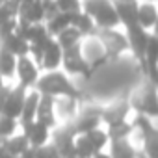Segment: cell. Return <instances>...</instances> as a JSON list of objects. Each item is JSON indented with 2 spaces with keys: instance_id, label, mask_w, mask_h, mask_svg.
<instances>
[{
  "instance_id": "cell-1",
  "label": "cell",
  "mask_w": 158,
  "mask_h": 158,
  "mask_svg": "<svg viewBox=\"0 0 158 158\" xmlns=\"http://www.w3.org/2000/svg\"><path fill=\"white\" fill-rule=\"evenodd\" d=\"M34 88L39 95H48L54 99H58V97H65V99H73V101L82 99L80 89L60 71H48L47 74L39 76Z\"/></svg>"
},
{
  "instance_id": "cell-2",
  "label": "cell",
  "mask_w": 158,
  "mask_h": 158,
  "mask_svg": "<svg viewBox=\"0 0 158 158\" xmlns=\"http://www.w3.org/2000/svg\"><path fill=\"white\" fill-rule=\"evenodd\" d=\"M82 11L88 13L93 19L95 26H99L101 30H114L115 26H119V17L112 0H84Z\"/></svg>"
},
{
  "instance_id": "cell-3",
  "label": "cell",
  "mask_w": 158,
  "mask_h": 158,
  "mask_svg": "<svg viewBox=\"0 0 158 158\" xmlns=\"http://www.w3.org/2000/svg\"><path fill=\"white\" fill-rule=\"evenodd\" d=\"M61 65H63V69L69 74H80V76H86V78L91 76V67H89L88 58L82 52V43L73 45V47H69V48L63 50V54H61Z\"/></svg>"
},
{
  "instance_id": "cell-4",
  "label": "cell",
  "mask_w": 158,
  "mask_h": 158,
  "mask_svg": "<svg viewBox=\"0 0 158 158\" xmlns=\"http://www.w3.org/2000/svg\"><path fill=\"white\" fill-rule=\"evenodd\" d=\"M74 138H76V132L71 127V123H67V125L54 130L52 145H54L60 158H76L74 156Z\"/></svg>"
},
{
  "instance_id": "cell-5",
  "label": "cell",
  "mask_w": 158,
  "mask_h": 158,
  "mask_svg": "<svg viewBox=\"0 0 158 158\" xmlns=\"http://www.w3.org/2000/svg\"><path fill=\"white\" fill-rule=\"evenodd\" d=\"M101 112H102L101 106H88V108H84L80 114H78V115L71 121V127L74 128L76 134H80V136H82V134H88L89 130L99 128Z\"/></svg>"
},
{
  "instance_id": "cell-6",
  "label": "cell",
  "mask_w": 158,
  "mask_h": 158,
  "mask_svg": "<svg viewBox=\"0 0 158 158\" xmlns=\"http://www.w3.org/2000/svg\"><path fill=\"white\" fill-rule=\"evenodd\" d=\"M128 102H130V108H134L141 115H147L151 119H154L158 115V101H156L154 84H151V88L141 91L139 95L132 97V101H128Z\"/></svg>"
},
{
  "instance_id": "cell-7",
  "label": "cell",
  "mask_w": 158,
  "mask_h": 158,
  "mask_svg": "<svg viewBox=\"0 0 158 158\" xmlns=\"http://www.w3.org/2000/svg\"><path fill=\"white\" fill-rule=\"evenodd\" d=\"M24 97H26V88H23L21 84L8 89V95L2 102V110L0 115H6L10 119H19L21 112H23V104H24Z\"/></svg>"
},
{
  "instance_id": "cell-8",
  "label": "cell",
  "mask_w": 158,
  "mask_h": 158,
  "mask_svg": "<svg viewBox=\"0 0 158 158\" xmlns=\"http://www.w3.org/2000/svg\"><path fill=\"white\" fill-rule=\"evenodd\" d=\"M15 74L19 76V84L23 88H34L37 78H39V69L35 65V61L28 56H19L17 58V67H15Z\"/></svg>"
},
{
  "instance_id": "cell-9",
  "label": "cell",
  "mask_w": 158,
  "mask_h": 158,
  "mask_svg": "<svg viewBox=\"0 0 158 158\" xmlns=\"http://www.w3.org/2000/svg\"><path fill=\"white\" fill-rule=\"evenodd\" d=\"M45 11L41 0H30V2H19L17 6V24H39L43 23Z\"/></svg>"
},
{
  "instance_id": "cell-10",
  "label": "cell",
  "mask_w": 158,
  "mask_h": 158,
  "mask_svg": "<svg viewBox=\"0 0 158 158\" xmlns=\"http://www.w3.org/2000/svg\"><path fill=\"white\" fill-rule=\"evenodd\" d=\"M19 127L23 128V134L28 138L30 147H43L47 145L50 138V128L39 121H19Z\"/></svg>"
},
{
  "instance_id": "cell-11",
  "label": "cell",
  "mask_w": 158,
  "mask_h": 158,
  "mask_svg": "<svg viewBox=\"0 0 158 158\" xmlns=\"http://www.w3.org/2000/svg\"><path fill=\"white\" fill-rule=\"evenodd\" d=\"M151 32L143 30L141 26H134V28H127V47H130V50L134 52L136 60L143 61V54H145V47L149 41Z\"/></svg>"
},
{
  "instance_id": "cell-12",
  "label": "cell",
  "mask_w": 158,
  "mask_h": 158,
  "mask_svg": "<svg viewBox=\"0 0 158 158\" xmlns=\"http://www.w3.org/2000/svg\"><path fill=\"white\" fill-rule=\"evenodd\" d=\"M61 47L56 43L54 37H50V41L43 47V52H41V60H39V69H45V71H58V67L61 65Z\"/></svg>"
},
{
  "instance_id": "cell-13",
  "label": "cell",
  "mask_w": 158,
  "mask_h": 158,
  "mask_svg": "<svg viewBox=\"0 0 158 158\" xmlns=\"http://www.w3.org/2000/svg\"><path fill=\"white\" fill-rule=\"evenodd\" d=\"M54 106H56V99L54 97L39 95V102H37V110H35V121L47 125L48 128H54L56 127Z\"/></svg>"
},
{
  "instance_id": "cell-14",
  "label": "cell",
  "mask_w": 158,
  "mask_h": 158,
  "mask_svg": "<svg viewBox=\"0 0 158 158\" xmlns=\"http://www.w3.org/2000/svg\"><path fill=\"white\" fill-rule=\"evenodd\" d=\"M115 13L119 17V24L125 28H134L138 26V2L130 0V2H115L114 4Z\"/></svg>"
},
{
  "instance_id": "cell-15",
  "label": "cell",
  "mask_w": 158,
  "mask_h": 158,
  "mask_svg": "<svg viewBox=\"0 0 158 158\" xmlns=\"http://www.w3.org/2000/svg\"><path fill=\"white\" fill-rule=\"evenodd\" d=\"M128 112H130V102L128 101H121V102H115V104H110V106L102 108L101 121H104L108 125L121 123V121H127Z\"/></svg>"
},
{
  "instance_id": "cell-16",
  "label": "cell",
  "mask_w": 158,
  "mask_h": 158,
  "mask_svg": "<svg viewBox=\"0 0 158 158\" xmlns=\"http://www.w3.org/2000/svg\"><path fill=\"white\" fill-rule=\"evenodd\" d=\"M0 47L6 48V50H8L10 54H13L15 58H19V56H28V52H30L28 41H26L24 37H21L17 32H13V34H10L8 37H4L2 41H0Z\"/></svg>"
},
{
  "instance_id": "cell-17",
  "label": "cell",
  "mask_w": 158,
  "mask_h": 158,
  "mask_svg": "<svg viewBox=\"0 0 158 158\" xmlns=\"http://www.w3.org/2000/svg\"><path fill=\"white\" fill-rule=\"evenodd\" d=\"M156 19H158V11L152 2L138 4V26H141L143 30H152L156 26Z\"/></svg>"
},
{
  "instance_id": "cell-18",
  "label": "cell",
  "mask_w": 158,
  "mask_h": 158,
  "mask_svg": "<svg viewBox=\"0 0 158 158\" xmlns=\"http://www.w3.org/2000/svg\"><path fill=\"white\" fill-rule=\"evenodd\" d=\"M71 19H73V13H61L58 11L56 15H52L48 21H45V28L48 32L50 37H56L61 30H65L67 26H71Z\"/></svg>"
},
{
  "instance_id": "cell-19",
  "label": "cell",
  "mask_w": 158,
  "mask_h": 158,
  "mask_svg": "<svg viewBox=\"0 0 158 158\" xmlns=\"http://www.w3.org/2000/svg\"><path fill=\"white\" fill-rule=\"evenodd\" d=\"M110 143V156L112 158H136L138 151L132 147V143L128 139H115V141H108Z\"/></svg>"
},
{
  "instance_id": "cell-20",
  "label": "cell",
  "mask_w": 158,
  "mask_h": 158,
  "mask_svg": "<svg viewBox=\"0 0 158 158\" xmlns=\"http://www.w3.org/2000/svg\"><path fill=\"white\" fill-rule=\"evenodd\" d=\"M2 147H4V151L8 154L19 156L26 147H30V143H28V138L24 134H13L11 138H8V139L2 141Z\"/></svg>"
},
{
  "instance_id": "cell-21",
  "label": "cell",
  "mask_w": 158,
  "mask_h": 158,
  "mask_svg": "<svg viewBox=\"0 0 158 158\" xmlns=\"http://www.w3.org/2000/svg\"><path fill=\"white\" fill-rule=\"evenodd\" d=\"M71 26H74L78 32H80L82 37H84V35H91L93 30H95V23H93V19H91L88 13H84V11H76V13H73Z\"/></svg>"
},
{
  "instance_id": "cell-22",
  "label": "cell",
  "mask_w": 158,
  "mask_h": 158,
  "mask_svg": "<svg viewBox=\"0 0 158 158\" xmlns=\"http://www.w3.org/2000/svg\"><path fill=\"white\" fill-rule=\"evenodd\" d=\"M56 43L61 47V50H65V48H69V47H73V45H78L82 41V34L78 32L74 26H67L65 30H61L56 37Z\"/></svg>"
},
{
  "instance_id": "cell-23",
  "label": "cell",
  "mask_w": 158,
  "mask_h": 158,
  "mask_svg": "<svg viewBox=\"0 0 158 158\" xmlns=\"http://www.w3.org/2000/svg\"><path fill=\"white\" fill-rule=\"evenodd\" d=\"M37 102H39V93L37 91H30L24 97V104H23V112L21 117L17 121H35V110H37Z\"/></svg>"
},
{
  "instance_id": "cell-24",
  "label": "cell",
  "mask_w": 158,
  "mask_h": 158,
  "mask_svg": "<svg viewBox=\"0 0 158 158\" xmlns=\"http://www.w3.org/2000/svg\"><path fill=\"white\" fill-rule=\"evenodd\" d=\"M17 58L0 47V78H11L15 74Z\"/></svg>"
},
{
  "instance_id": "cell-25",
  "label": "cell",
  "mask_w": 158,
  "mask_h": 158,
  "mask_svg": "<svg viewBox=\"0 0 158 158\" xmlns=\"http://www.w3.org/2000/svg\"><path fill=\"white\" fill-rule=\"evenodd\" d=\"M132 123L128 121H121V123H114V125H108V139L110 141H115V139H128L130 132H132Z\"/></svg>"
},
{
  "instance_id": "cell-26",
  "label": "cell",
  "mask_w": 158,
  "mask_h": 158,
  "mask_svg": "<svg viewBox=\"0 0 158 158\" xmlns=\"http://www.w3.org/2000/svg\"><path fill=\"white\" fill-rule=\"evenodd\" d=\"M95 152H97V149L89 143V139L84 134L74 138V156L76 158H93Z\"/></svg>"
},
{
  "instance_id": "cell-27",
  "label": "cell",
  "mask_w": 158,
  "mask_h": 158,
  "mask_svg": "<svg viewBox=\"0 0 158 158\" xmlns=\"http://www.w3.org/2000/svg\"><path fill=\"white\" fill-rule=\"evenodd\" d=\"M17 128H19V121L17 119H10L6 115H0V143H2L4 139H8V138H11Z\"/></svg>"
},
{
  "instance_id": "cell-28",
  "label": "cell",
  "mask_w": 158,
  "mask_h": 158,
  "mask_svg": "<svg viewBox=\"0 0 158 158\" xmlns=\"http://www.w3.org/2000/svg\"><path fill=\"white\" fill-rule=\"evenodd\" d=\"M132 128L139 130L141 138H145V136H149V134H152V132L156 130L154 125H152V119L147 117V115H141V114L136 115V119H134V123H132Z\"/></svg>"
},
{
  "instance_id": "cell-29",
  "label": "cell",
  "mask_w": 158,
  "mask_h": 158,
  "mask_svg": "<svg viewBox=\"0 0 158 158\" xmlns=\"http://www.w3.org/2000/svg\"><path fill=\"white\" fill-rule=\"evenodd\" d=\"M88 139H89V143L97 149V151H102L106 145H108V134L104 132V130H101V128H93V130H89L88 134H84Z\"/></svg>"
},
{
  "instance_id": "cell-30",
  "label": "cell",
  "mask_w": 158,
  "mask_h": 158,
  "mask_svg": "<svg viewBox=\"0 0 158 158\" xmlns=\"http://www.w3.org/2000/svg\"><path fill=\"white\" fill-rule=\"evenodd\" d=\"M143 154L147 158H158V130L143 138Z\"/></svg>"
},
{
  "instance_id": "cell-31",
  "label": "cell",
  "mask_w": 158,
  "mask_h": 158,
  "mask_svg": "<svg viewBox=\"0 0 158 158\" xmlns=\"http://www.w3.org/2000/svg\"><path fill=\"white\" fill-rule=\"evenodd\" d=\"M58 11L61 13H76L82 11V0H54Z\"/></svg>"
},
{
  "instance_id": "cell-32",
  "label": "cell",
  "mask_w": 158,
  "mask_h": 158,
  "mask_svg": "<svg viewBox=\"0 0 158 158\" xmlns=\"http://www.w3.org/2000/svg\"><path fill=\"white\" fill-rule=\"evenodd\" d=\"M35 151H37V147H26L17 158H35Z\"/></svg>"
},
{
  "instance_id": "cell-33",
  "label": "cell",
  "mask_w": 158,
  "mask_h": 158,
  "mask_svg": "<svg viewBox=\"0 0 158 158\" xmlns=\"http://www.w3.org/2000/svg\"><path fill=\"white\" fill-rule=\"evenodd\" d=\"M93 158H112L108 152H102V151H97L95 154H93Z\"/></svg>"
},
{
  "instance_id": "cell-34",
  "label": "cell",
  "mask_w": 158,
  "mask_h": 158,
  "mask_svg": "<svg viewBox=\"0 0 158 158\" xmlns=\"http://www.w3.org/2000/svg\"><path fill=\"white\" fill-rule=\"evenodd\" d=\"M6 154H8V152H6V151H4V147H2V143H0V158H4V156H6Z\"/></svg>"
},
{
  "instance_id": "cell-35",
  "label": "cell",
  "mask_w": 158,
  "mask_h": 158,
  "mask_svg": "<svg viewBox=\"0 0 158 158\" xmlns=\"http://www.w3.org/2000/svg\"><path fill=\"white\" fill-rule=\"evenodd\" d=\"M136 158H147V156H145L143 152H138V154H136Z\"/></svg>"
},
{
  "instance_id": "cell-36",
  "label": "cell",
  "mask_w": 158,
  "mask_h": 158,
  "mask_svg": "<svg viewBox=\"0 0 158 158\" xmlns=\"http://www.w3.org/2000/svg\"><path fill=\"white\" fill-rule=\"evenodd\" d=\"M115 2H130V0H112V4H115Z\"/></svg>"
},
{
  "instance_id": "cell-37",
  "label": "cell",
  "mask_w": 158,
  "mask_h": 158,
  "mask_svg": "<svg viewBox=\"0 0 158 158\" xmlns=\"http://www.w3.org/2000/svg\"><path fill=\"white\" fill-rule=\"evenodd\" d=\"M4 158H17V156H11V154H6Z\"/></svg>"
},
{
  "instance_id": "cell-38",
  "label": "cell",
  "mask_w": 158,
  "mask_h": 158,
  "mask_svg": "<svg viewBox=\"0 0 158 158\" xmlns=\"http://www.w3.org/2000/svg\"><path fill=\"white\" fill-rule=\"evenodd\" d=\"M17 2H30V0H17Z\"/></svg>"
},
{
  "instance_id": "cell-39",
  "label": "cell",
  "mask_w": 158,
  "mask_h": 158,
  "mask_svg": "<svg viewBox=\"0 0 158 158\" xmlns=\"http://www.w3.org/2000/svg\"><path fill=\"white\" fill-rule=\"evenodd\" d=\"M147 2H152V0H147Z\"/></svg>"
}]
</instances>
